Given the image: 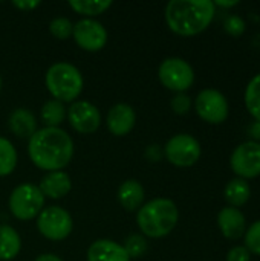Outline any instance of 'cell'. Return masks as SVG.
I'll return each mask as SVG.
<instances>
[{
	"instance_id": "1",
	"label": "cell",
	"mask_w": 260,
	"mask_h": 261,
	"mask_svg": "<svg viewBox=\"0 0 260 261\" xmlns=\"http://www.w3.org/2000/svg\"><path fill=\"white\" fill-rule=\"evenodd\" d=\"M74 141L60 127H44L29 138L28 153L35 167L44 171L63 170L74 156Z\"/></svg>"
},
{
	"instance_id": "2",
	"label": "cell",
	"mask_w": 260,
	"mask_h": 261,
	"mask_svg": "<svg viewBox=\"0 0 260 261\" xmlns=\"http://www.w3.org/2000/svg\"><path fill=\"white\" fill-rule=\"evenodd\" d=\"M216 6L211 0H172L166 6V21L170 31L181 37H193L213 21Z\"/></svg>"
},
{
	"instance_id": "3",
	"label": "cell",
	"mask_w": 260,
	"mask_h": 261,
	"mask_svg": "<svg viewBox=\"0 0 260 261\" xmlns=\"http://www.w3.org/2000/svg\"><path fill=\"white\" fill-rule=\"evenodd\" d=\"M179 220V211L170 199H153L144 203L136 214V223L141 232L150 239L169 236Z\"/></svg>"
},
{
	"instance_id": "4",
	"label": "cell",
	"mask_w": 260,
	"mask_h": 261,
	"mask_svg": "<svg viewBox=\"0 0 260 261\" xmlns=\"http://www.w3.org/2000/svg\"><path fill=\"white\" fill-rule=\"evenodd\" d=\"M46 87L54 99L72 102L83 90V75L70 63L60 61L52 64L46 72Z\"/></svg>"
},
{
	"instance_id": "5",
	"label": "cell",
	"mask_w": 260,
	"mask_h": 261,
	"mask_svg": "<svg viewBox=\"0 0 260 261\" xmlns=\"http://www.w3.org/2000/svg\"><path fill=\"white\" fill-rule=\"evenodd\" d=\"M44 206V196L34 184H21L15 187L9 196V211L21 222L38 217Z\"/></svg>"
},
{
	"instance_id": "6",
	"label": "cell",
	"mask_w": 260,
	"mask_h": 261,
	"mask_svg": "<svg viewBox=\"0 0 260 261\" xmlns=\"http://www.w3.org/2000/svg\"><path fill=\"white\" fill-rule=\"evenodd\" d=\"M158 76L164 87L176 93H185V90H188L195 83L193 67L178 57L166 58L159 66Z\"/></svg>"
},
{
	"instance_id": "7",
	"label": "cell",
	"mask_w": 260,
	"mask_h": 261,
	"mask_svg": "<svg viewBox=\"0 0 260 261\" xmlns=\"http://www.w3.org/2000/svg\"><path fill=\"white\" fill-rule=\"evenodd\" d=\"M37 229L48 240L60 242L70 236L74 229V222L70 214L61 206H49L43 208V211L38 214Z\"/></svg>"
},
{
	"instance_id": "8",
	"label": "cell",
	"mask_w": 260,
	"mask_h": 261,
	"mask_svg": "<svg viewBox=\"0 0 260 261\" xmlns=\"http://www.w3.org/2000/svg\"><path fill=\"white\" fill-rule=\"evenodd\" d=\"M164 154L167 161L176 167H192L201 158V144L192 135L179 133L167 141Z\"/></svg>"
},
{
	"instance_id": "9",
	"label": "cell",
	"mask_w": 260,
	"mask_h": 261,
	"mask_svg": "<svg viewBox=\"0 0 260 261\" xmlns=\"http://www.w3.org/2000/svg\"><path fill=\"white\" fill-rule=\"evenodd\" d=\"M196 113L208 124H222L228 118L230 107L227 98L216 89H204L195 101Z\"/></svg>"
},
{
	"instance_id": "10",
	"label": "cell",
	"mask_w": 260,
	"mask_h": 261,
	"mask_svg": "<svg viewBox=\"0 0 260 261\" xmlns=\"http://www.w3.org/2000/svg\"><path fill=\"white\" fill-rule=\"evenodd\" d=\"M230 167L244 180L260 176V142L247 141L238 145L230 158Z\"/></svg>"
},
{
	"instance_id": "11",
	"label": "cell",
	"mask_w": 260,
	"mask_h": 261,
	"mask_svg": "<svg viewBox=\"0 0 260 261\" xmlns=\"http://www.w3.org/2000/svg\"><path fill=\"white\" fill-rule=\"evenodd\" d=\"M72 37L75 43L87 50V52H97L101 50L107 43V31L106 28L93 20V18H81L74 24Z\"/></svg>"
},
{
	"instance_id": "12",
	"label": "cell",
	"mask_w": 260,
	"mask_h": 261,
	"mask_svg": "<svg viewBox=\"0 0 260 261\" xmlns=\"http://www.w3.org/2000/svg\"><path fill=\"white\" fill-rule=\"evenodd\" d=\"M67 119L75 132L90 135L100 128L101 113L93 104L87 101H75L67 110Z\"/></svg>"
},
{
	"instance_id": "13",
	"label": "cell",
	"mask_w": 260,
	"mask_h": 261,
	"mask_svg": "<svg viewBox=\"0 0 260 261\" xmlns=\"http://www.w3.org/2000/svg\"><path fill=\"white\" fill-rule=\"evenodd\" d=\"M136 122V115L135 110L124 102L115 104L113 107H110L109 113H107V128L112 135L115 136H126L129 135Z\"/></svg>"
},
{
	"instance_id": "14",
	"label": "cell",
	"mask_w": 260,
	"mask_h": 261,
	"mask_svg": "<svg viewBox=\"0 0 260 261\" xmlns=\"http://www.w3.org/2000/svg\"><path fill=\"white\" fill-rule=\"evenodd\" d=\"M218 226L225 239L238 240L247 231V220L239 208L225 206L218 214Z\"/></svg>"
},
{
	"instance_id": "15",
	"label": "cell",
	"mask_w": 260,
	"mask_h": 261,
	"mask_svg": "<svg viewBox=\"0 0 260 261\" xmlns=\"http://www.w3.org/2000/svg\"><path fill=\"white\" fill-rule=\"evenodd\" d=\"M87 261H130L123 245L113 240H97L87 249Z\"/></svg>"
},
{
	"instance_id": "16",
	"label": "cell",
	"mask_w": 260,
	"mask_h": 261,
	"mask_svg": "<svg viewBox=\"0 0 260 261\" xmlns=\"http://www.w3.org/2000/svg\"><path fill=\"white\" fill-rule=\"evenodd\" d=\"M38 188L44 197L61 199L72 190V182L64 171H51L40 180Z\"/></svg>"
},
{
	"instance_id": "17",
	"label": "cell",
	"mask_w": 260,
	"mask_h": 261,
	"mask_svg": "<svg viewBox=\"0 0 260 261\" xmlns=\"http://www.w3.org/2000/svg\"><path fill=\"white\" fill-rule=\"evenodd\" d=\"M118 202L127 211L139 210L143 206V202H144L143 185L135 179L124 180L118 188Z\"/></svg>"
},
{
	"instance_id": "18",
	"label": "cell",
	"mask_w": 260,
	"mask_h": 261,
	"mask_svg": "<svg viewBox=\"0 0 260 261\" xmlns=\"http://www.w3.org/2000/svg\"><path fill=\"white\" fill-rule=\"evenodd\" d=\"M9 130L17 138H31L37 132V119L28 109H17L9 115Z\"/></svg>"
},
{
	"instance_id": "19",
	"label": "cell",
	"mask_w": 260,
	"mask_h": 261,
	"mask_svg": "<svg viewBox=\"0 0 260 261\" xmlns=\"http://www.w3.org/2000/svg\"><path fill=\"white\" fill-rule=\"evenodd\" d=\"M21 240L18 232L9 225H0V260L9 261L20 252Z\"/></svg>"
},
{
	"instance_id": "20",
	"label": "cell",
	"mask_w": 260,
	"mask_h": 261,
	"mask_svg": "<svg viewBox=\"0 0 260 261\" xmlns=\"http://www.w3.org/2000/svg\"><path fill=\"white\" fill-rule=\"evenodd\" d=\"M224 197L228 202V205L233 208L244 206L251 197V187L247 180L236 177L227 184L224 190Z\"/></svg>"
},
{
	"instance_id": "21",
	"label": "cell",
	"mask_w": 260,
	"mask_h": 261,
	"mask_svg": "<svg viewBox=\"0 0 260 261\" xmlns=\"http://www.w3.org/2000/svg\"><path fill=\"white\" fill-rule=\"evenodd\" d=\"M66 116V109L63 102L57 99H49L41 107V121L46 127H58Z\"/></svg>"
},
{
	"instance_id": "22",
	"label": "cell",
	"mask_w": 260,
	"mask_h": 261,
	"mask_svg": "<svg viewBox=\"0 0 260 261\" xmlns=\"http://www.w3.org/2000/svg\"><path fill=\"white\" fill-rule=\"evenodd\" d=\"M245 106L248 113L260 122V73L253 76L245 89Z\"/></svg>"
},
{
	"instance_id": "23",
	"label": "cell",
	"mask_w": 260,
	"mask_h": 261,
	"mask_svg": "<svg viewBox=\"0 0 260 261\" xmlns=\"http://www.w3.org/2000/svg\"><path fill=\"white\" fill-rule=\"evenodd\" d=\"M69 6L81 14V15H87V17H93V15H100L104 11H107L112 6L110 0H70Z\"/></svg>"
},
{
	"instance_id": "24",
	"label": "cell",
	"mask_w": 260,
	"mask_h": 261,
	"mask_svg": "<svg viewBox=\"0 0 260 261\" xmlns=\"http://www.w3.org/2000/svg\"><path fill=\"white\" fill-rule=\"evenodd\" d=\"M17 165V151L11 141L0 136V177L8 176Z\"/></svg>"
},
{
	"instance_id": "25",
	"label": "cell",
	"mask_w": 260,
	"mask_h": 261,
	"mask_svg": "<svg viewBox=\"0 0 260 261\" xmlns=\"http://www.w3.org/2000/svg\"><path fill=\"white\" fill-rule=\"evenodd\" d=\"M123 248L126 249V252H127V255L130 258H141L147 252L149 245H147V240H146L144 236H141V234H132V236H129L126 239Z\"/></svg>"
},
{
	"instance_id": "26",
	"label": "cell",
	"mask_w": 260,
	"mask_h": 261,
	"mask_svg": "<svg viewBox=\"0 0 260 261\" xmlns=\"http://www.w3.org/2000/svg\"><path fill=\"white\" fill-rule=\"evenodd\" d=\"M49 31L51 34L58 38V40H66L69 37H72L74 32V23L66 18V17H57L49 23Z\"/></svg>"
},
{
	"instance_id": "27",
	"label": "cell",
	"mask_w": 260,
	"mask_h": 261,
	"mask_svg": "<svg viewBox=\"0 0 260 261\" xmlns=\"http://www.w3.org/2000/svg\"><path fill=\"white\" fill-rule=\"evenodd\" d=\"M245 237V248L254 254V255H260V220L254 222L244 234Z\"/></svg>"
},
{
	"instance_id": "28",
	"label": "cell",
	"mask_w": 260,
	"mask_h": 261,
	"mask_svg": "<svg viewBox=\"0 0 260 261\" xmlns=\"http://www.w3.org/2000/svg\"><path fill=\"white\" fill-rule=\"evenodd\" d=\"M224 29L225 32H228L231 37H241L245 29H247V24H245V20L241 18L239 15H230L225 21H224Z\"/></svg>"
},
{
	"instance_id": "29",
	"label": "cell",
	"mask_w": 260,
	"mask_h": 261,
	"mask_svg": "<svg viewBox=\"0 0 260 261\" xmlns=\"http://www.w3.org/2000/svg\"><path fill=\"white\" fill-rule=\"evenodd\" d=\"M192 107V98L187 93H176L172 99V109L178 115H185L188 113Z\"/></svg>"
},
{
	"instance_id": "30",
	"label": "cell",
	"mask_w": 260,
	"mask_h": 261,
	"mask_svg": "<svg viewBox=\"0 0 260 261\" xmlns=\"http://www.w3.org/2000/svg\"><path fill=\"white\" fill-rule=\"evenodd\" d=\"M251 260V252L245 246H234L228 251L227 261H250Z\"/></svg>"
},
{
	"instance_id": "31",
	"label": "cell",
	"mask_w": 260,
	"mask_h": 261,
	"mask_svg": "<svg viewBox=\"0 0 260 261\" xmlns=\"http://www.w3.org/2000/svg\"><path fill=\"white\" fill-rule=\"evenodd\" d=\"M12 5L21 11H29V9H34L37 6H40V2L38 0H18V2H12Z\"/></svg>"
},
{
	"instance_id": "32",
	"label": "cell",
	"mask_w": 260,
	"mask_h": 261,
	"mask_svg": "<svg viewBox=\"0 0 260 261\" xmlns=\"http://www.w3.org/2000/svg\"><path fill=\"white\" fill-rule=\"evenodd\" d=\"M146 156H147V159H149V161L156 162V161H159V159H161L162 151H161L159 145H150V147L147 148V151H146Z\"/></svg>"
},
{
	"instance_id": "33",
	"label": "cell",
	"mask_w": 260,
	"mask_h": 261,
	"mask_svg": "<svg viewBox=\"0 0 260 261\" xmlns=\"http://www.w3.org/2000/svg\"><path fill=\"white\" fill-rule=\"evenodd\" d=\"M248 135L254 139V142H259L260 141V122L259 121H254L250 128H248Z\"/></svg>"
},
{
	"instance_id": "34",
	"label": "cell",
	"mask_w": 260,
	"mask_h": 261,
	"mask_svg": "<svg viewBox=\"0 0 260 261\" xmlns=\"http://www.w3.org/2000/svg\"><path fill=\"white\" fill-rule=\"evenodd\" d=\"M215 3V6H219V8H233V6H238L239 5V2L238 0H230V2H224V0H216V2H213Z\"/></svg>"
},
{
	"instance_id": "35",
	"label": "cell",
	"mask_w": 260,
	"mask_h": 261,
	"mask_svg": "<svg viewBox=\"0 0 260 261\" xmlns=\"http://www.w3.org/2000/svg\"><path fill=\"white\" fill-rule=\"evenodd\" d=\"M34 261H63L58 255L55 254H43V255H38Z\"/></svg>"
},
{
	"instance_id": "36",
	"label": "cell",
	"mask_w": 260,
	"mask_h": 261,
	"mask_svg": "<svg viewBox=\"0 0 260 261\" xmlns=\"http://www.w3.org/2000/svg\"><path fill=\"white\" fill-rule=\"evenodd\" d=\"M0 90H2V78H0Z\"/></svg>"
}]
</instances>
